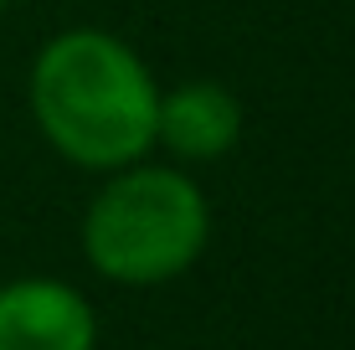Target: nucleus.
Masks as SVG:
<instances>
[{"instance_id":"1","label":"nucleus","mask_w":355,"mask_h":350,"mask_svg":"<svg viewBox=\"0 0 355 350\" xmlns=\"http://www.w3.org/2000/svg\"><path fill=\"white\" fill-rule=\"evenodd\" d=\"M150 67L108 31H62L31 62V114L62 160L83 170H124L155 144Z\"/></svg>"},{"instance_id":"2","label":"nucleus","mask_w":355,"mask_h":350,"mask_svg":"<svg viewBox=\"0 0 355 350\" xmlns=\"http://www.w3.org/2000/svg\"><path fill=\"white\" fill-rule=\"evenodd\" d=\"M211 243V211L191 175L170 165H124L83 216V252L129 288L170 283Z\"/></svg>"},{"instance_id":"3","label":"nucleus","mask_w":355,"mask_h":350,"mask_svg":"<svg viewBox=\"0 0 355 350\" xmlns=\"http://www.w3.org/2000/svg\"><path fill=\"white\" fill-rule=\"evenodd\" d=\"M98 320L72 283L16 279L0 288V350H93Z\"/></svg>"},{"instance_id":"4","label":"nucleus","mask_w":355,"mask_h":350,"mask_svg":"<svg viewBox=\"0 0 355 350\" xmlns=\"http://www.w3.org/2000/svg\"><path fill=\"white\" fill-rule=\"evenodd\" d=\"M242 139V103L222 82H180L160 93L155 108V144L180 160H222Z\"/></svg>"},{"instance_id":"5","label":"nucleus","mask_w":355,"mask_h":350,"mask_svg":"<svg viewBox=\"0 0 355 350\" xmlns=\"http://www.w3.org/2000/svg\"><path fill=\"white\" fill-rule=\"evenodd\" d=\"M6 6H10V0H0V10H6Z\"/></svg>"}]
</instances>
